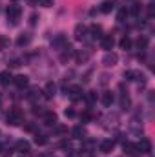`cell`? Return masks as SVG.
Returning <instances> with one entry per match:
<instances>
[{
	"mask_svg": "<svg viewBox=\"0 0 155 157\" xmlns=\"http://www.w3.org/2000/svg\"><path fill=\"white\" fill-rule=\"evenodd\" d=\"M124 152H126L128 155H133V154L137 152V148H135V144H131V143H124Z\"/></svg>",
	"mask_w": 155,
	"mask_h": 157,
	"instance_id": "cell-25",
	"label": "cell"
},
{
	"mask_svg": "<svg viewBox=\"0 0 155 157\" xmlns=\"http://www.w3.org/2000/svg\"><path fill=\"white\" fill-rule=\"evenodd\" d=\"M88 59H89V53H86V51H77V53H75V60H77V64L86 62Z\"/></svg>",
	"mask_w": 155,
	"mask_h": 157,
	"instance_id": "cell-19",
	"label": "cell"
},
{
	"mask_svg": "<svg viewBox=\"0 0 155 157\" xmlns=\"http://www.w3.org/2000/svg\"><path fill=\"white\" fill-rule=\"evenodd\" d=\"M100 13H104V15H108V13H112L113 9H115V0H104L102 4H100Z\"/></svg>",
	"mask_w": 155,
	"mask_h": 157,
	"instance_id": "cell-8",
	"label": "cell"
},
{
	"mask_svg": "<svg viewBox=\"0 0 155 157\" xmlns=\"http://www.w3.org/2000/svg\"><path fill=\"white\" fill-rule=\"evenodd\" d=\"M71 133H73L75 139H84V137H86V132H84L82 126H75V128L71 130Z\"/></svg>",
	"mask_w": 155,
	"mask_h": 157,
	"instance_id": "cell-20",
	"label": "cell"
},
{
	"mask_svg": "<svg viewBox=\"0 0 155 157\" xmlns=\"http://www.w3.org/2000/svg\"><path fill=\"white\" fill-rule=\"evenodd\" d=\"M113 146H115V143H113L112 139H104V141L99 144V150H100L102 154H110V152L113 150Z\"/></svg>",
	"mask_w": 155,
	"mask_h": 157,
	"instance_id": "cell-9",
	"label": "cell"
},
{
	"mask_svg": "<svg viewBox=\"0 0 155 157\" xmlns=\"http://www.w3.org/2000/svg\"><path fill=\"white\" fill-rule=\"evenodd\" d=\"M13 82H15V86H17V88L24 90V88H28V84H29V78L26 77V75H17V77H13Z\"/></svg>",
	"mask_w": 155,
	"mask_h": 157,
	"instance_id": "cell-10",
	"label": "cell"
},
{
	"mask_svg": "<svg viewBox=\"0 0 155 157\" xmlns=\"http://www.w3.org/2000/svg\"><path fill=\"white\" fill-rule=\"evenodd\" d=\"M100 46H102V49L112 51L113 46H115V39H113V35H102V37H100Z\"/></svg>",
	"mask_w": 155,
	"mask_h": 157,
	"instance_id": "cell-6",
	"label": "cell"
},
{
	"mask_svg": "<svg viewBox=\"0 0 155 157\" xmlns=\"http://www.w3.org/2000/svg\"><path fill=\"white\" fill-rule=\"evenodd\" d=\"M91 33H93V37H95V39H97V37L100 39V37H102V28L95 24V26H91Z\"/></svg>",
	"mask_w": 155,
	"mask_h": 157,
	"instance_id": "cell-27",
	"label": "cell"
},
{
	"mask_svg": "<svg viewBox=\"0 0 155 157\" xmlns=\"http://www.w3.org/2000/svg\"><path fill=\"white\" fill-rule=\"evenodd\" d=\"M139 11H141V4H139V2L131 4V9H130V13H131V15H139Z\"/></svg>",
	"mask_w": 155,
	"mask_h": 157,
	"instance_id": "cell-29",
	"label": "cell"
},
{
	"mask_svg": "<svg viewBox=\"0 0 155 157\" xmlns=\"http://www.w3.org/2000/svg\"><path fill=\"white\" fill-rule=\"evenodd\" d=\"M6 121H7V124H11V126H18V124L22 122V112H20V110H11V112L7 113Z\"/></svg>",
	"mask_w": 155,
	"mask_h": 157,
	"instance_id": "cell-3",
	"label": "cell"
},
{
	"mask_svg": "<svg viewBox=\"0 0 155 157\" xmlns=\"http://www.w3.org/2000/svg\"><path fill=\"white\" fill-rule=\"evenodd\" d=\"M66 95L75 102V101H80V99L84 97V91H82V88H80V86H71V88L68 90V93H66Z\"/></svg>",
	"mask_w": 155,
	"mask_h": 157,
	"instance_id": "cell-5",
	"label": "cell"
},
{
	"mask_svg": "<svg viewBox=\"0 0 155 157\" xmlns=\"http://www.w3.org/2000/svg\"><path fill=\"white\" fill-rule=\"evenodd\" d=\"M0 82H2L4 86H9V84L13 82V77H11V73H9V71H2V73H0Z\"/></svg>",
	"mask_w": 155,
	"mask_h": 157,
	"instance_id": "cell-18",
	"label": "cell"
},
{
	"mask_svg": "<svg viewBox=\"0 0 155 157\" xmlns=\"http://www.w3.org/2000/svg\"><path fill=\"white\" fill-rule=\"evenodd\" d=\"M80 119H82L84 122H89V119H91V113H89V112H84V113L80 115Z\"/></svg>",
	"mask_w": 155,
	"mask_h": 157,
	"instance_id": "cell-32",
	"label": "cell"
},
{
	"mask_svg": "<svg viewBox=\"0 0 155 157\" xmlns=\"http://www.w3.org/2000/svg\"><path fill=\"white\" fill-rule=\"evenodd\" d=\"M37 4L42 7H49V6H53V0H37Z\"/></svg>",
	"mask_w": 155,
	"mask_h": 157,
	"instance_id": "cell-31",
	"label": "cell"
},
{
	"mask_svg": "<svg viewBox=\"0 0 155 157\" xmlns=\"http://www.w3.org/2000/svg\"><path fill=\"white\" fill-rule=\"evenodd\" d=\"M29 42H31V35H29V33H22V35L17 39V46L22 48V46H28Z\"/></svg>",
	"mask_w": 155,
	"mask_h": 157,
	"instance_id": "cell-16",
	"label": "cell"
},
{
	"mask_svg": "<svg viewBox=\"0 0 155 157\" xmlns=\"http://www.w3.org/2000/svg\"><path fill=\"white\" fill-rule=\"evenodd\" d=\"M126 17H128V11H126V9H120V11L117 13V20H119V22H124Z\"/></svg>",
	"mask_w": 155,
	"mask_h": 157,
	"instance_id": "cell-30",
	"label": "cell"
},
{
	"mask_svg": "<svg viewBox=\"0 0 155 157\" xmlns=\"http://www.w3.org/2000/svg\"><path fill=\"white\" fill-rule=\"evenodd\" d=\"M117 62H119V55H117L115 51H108V53L102 57V64H104L106 68H112V66H115Z\"/></svg>",
	"mask_w": 155,
	"mask_h": 157,
	"instance_id": "cell-4",
	"label": "cell"
},
{
	"mask_svg": "<svg viewBox=\"0 0 155 157\" xmlns=\"http://www.w3.org/2000/svg\"><path fill=\"white\" fill-rule=\"evenodd\" d=\"M55 132H57L59 135H64V133H68V128L62 126V124H55Z\"/></svg>",
	"mask_w": 155,
	"mask_h": 157,
	"instance_id": "cell-28",
	"label": "cell"
},
{
	"mask_svg": "<svg viewBox=\"0 0 155 157\" xmlns=\"http://www.w3.org/2000/svg\"><path fill=\"white\" fill-rule=\"evenodd\" d=\"M37 20H39V17H37V15H31V18H29V24H31V26H35V24H37Z\"/></svg>",
	"mask_w": 155,
	"mask_h": 157,
	"instance_id": "cell-34",
	"label": "cell"
},
{
	"mask_svg": "<svg viewBox=\"0 0 155 157\" xmlns=\"http://www.w3.org/2000/svg\"><path fill=\"white\" fill-rule=\"evenodd\" d=\"M66 117H75V110H71V108H66Z\"/></svg>",
	"mask_w": 155,
	"mask_h": 157,
	"instance_id": "cell-33",
	"label": "cell"
},
{
	"mask_svg": "<svg viewBox=\"0 0 155 157\" xmlns=\"http://www.w3.org/2000/svg\"><path fill=\"white\" fill-rule=\"evenodd\" d=\"M35 143H37L39 146H44V144L47 143V135H44V133H37V135H35Z\"/></svg>",
	"mask_w": 155,
	"mask_h": 157,
	"instance_id": "cell-24",
	"label": "cell"
},
{
	"mask_svg": "<svg viewBox=\"0 0 155 157\" xmlns=\"http://www.w3.org/2000/svg\"><path fill=\"white\" fill-rule=\"evenodd\" d=\"M84 99H86V102H88V104L97 102V91H88V93H84Z\"/></svg>",
	"mask_w": 155,
	"mask_h": 157,
	"instance_id": "cell-21",
	"label": "cell"
},
{
	"mask_svg": "<svg viewBox=\"0 0 155 157\" xmlns=\"http://www.w3.org/2000/svg\"><path fill=\"white\" fill-rule=\"evenodd\" d=\"M42 121L46 126H55L57 124V113L55 112H44L42 113Z\"/></svg>",
	"mask_w": 155,
	"mask_h": 157,
	"instance_id": "cell-7",
	"label": "cell"
},
{
	"mask_svg": "<svg viewBox=\"0 0 155 157\" xmlns=\"http://www.w3.org/2000/svg\"><path fill=\"white\" fill-rule=\"evenodd\" d=\"M6 15H7V20H11V24L15 26V24L20 20L22 9H20V6H17V4H11V6H7V9H6Z\"/></svg>",
	"mask_w": 155,
	"mask_h": 157,
	"instance_id": "cell-1",
	"label": "cell"
},
{
	"mask_svg": "<svg viewBox=\"0 0 155 157\" xmlns=\"http://www.w3.org/2000/svg\"><path fill=\"white\" fill-rule=\"evenodd\" d=\"M119 46H120L122 49H130V48H131V39H130V37H122L120 42H119Z\"/></svg>",
	"mask_w": 155,
	"mask_h": 157,
	"instance_id": "cell-23",
	"label": "cell"
},
{
	"mask_svg": "<svg viewBox=\"0 0 155 157\" xmlns=\"http://www.w3.org/2000/svg\"><path fill=\"white\" fill-rule=\"evenodd\" d=\"M146 46H148V37L142 35V37L137 39V48H139V49H146Z\"/></svg>",
	"mask_w": 155,
	"mask_h": 157,
	"instance_id": "cell-26",
	"label": "cell"
},
{
	"mask_svg": "<svg viewBox=\"0 0 155 157\" xmlns=\"http://www.w3.org/2000/svg\"><path fill=\"white\" fill-rule=\"evenodd\" d=\"M66 44H68V40H66V37H64V35H59L57 39L53 40V46H55V48H64Z\"/></svg>",
	"mask_w": 155,
	"mask_h": 157,
	"instance_id": "cell-22",
	"label": "cell"
},
{
	"mask_svg": "<svg viewBox=\"0 0 155 157\" xmlns=\"http://www.w3.org/2000/svg\"><path fill=\"white\" fill-rule=\"evenodd\" d=\"M113 101H115V97H113V93H112V91H104V93H102V97H100V102H102L106 108H110V106L113 104Z\"/></svg>",
	"mask_w": 155,
	"mask_h": 157,
	"instance_id": "cell-12",
	"label": "cell"
},
{
	"mask_svg": "<svg viewBox=\"0 0 155 157\" xmlns=\"http://www.w3.org/2000/svg\"><path fill=\"white\" fill-rule=\"evenodd\" d=\"M135 148H137V152L150 155V154H152V141H150L148 137H142V139L135 144Z\"/></svg>",
	"mask_w": 155,
	"mask_h": 157,
	"instance_id": "cell-2",
	"label": "cell"
},
{
	"mask_svg": "<svg viewBox=\"0 0 155 157\" xmlns=\"http://www.w3.org/2000/svg\"><path fill=\"white\" fill-rule=\"evenodd\" d=\"M9 66H11V68H18V66H20V60H17V59H15V60H11V62H9Z\"/></svg>",
	"mask_w": 155,
	"mask_h": 157,
	"instance_id": "cell-35",
	"label": "cell"
},
{
	"mask_svg": "<svg viewBox=\"0 0 155 157\" xmlns=\"http://www.w3.org/2000/svg\"><path fill=\"white\" fill-rule=\"evenodd\" d=\"M29 143L28 141H18L17 144H15V150L17 152H20V154H29Z\"/></svg>",
	"mask_w": 155,
	"mask_h": 157,
	"instance_id": "cell-13",
	"label": "cell"
},
{
	"mask_svg": "<svg viewBox=\"0 0 155 157\" xmlns=\"http://www.w3.org/2000/svg\"><path fill=\"white\" fill-rule=\"evenodd\" d=\"M75 40H84L86 39V35H88V28L84 26V24H78L77 28H75Z\"/></svg>",
	"mask_w": 155,
	"mask_h": 157,
	"instance_id": "cell-11",
	"label": "cell"
},
{
	"mask_svg": "<svg viewBox=\"0 0 155 157\" xmlns=\"http://www.w3.org/2000/svg\"><path fill=\"white\" fill-rule=\"evenodd\" d=\"M124 78H128V80H139V78H144V77H142V73H139V71L128 70V71H124Z\"/></svg>",
	"mask_w": 155,
	"mask_h": 157,
	"instance_id": "cell-14",
	"label": "cell"
},
{
	"mask_svg": "<svg viewBox=\"0 0 155 157\" xmlns=\"http://www.w3.org/2000/svg\"><path fill=\"white\" fill-rule=\"evenodd\" d=\"M55 91H57V86H55L53 82H47L46 88H44V95H46L47 99H51V97L55 95Z\"/></svg>",
	"mask_w": 155,
	"mask_h": 157,
	"instance_id": "cell-15",
	"label": "cell"
},
{
	"mask_svg": "<svg viewBox=\"0 0 155 157\" xmlns=\"http://www.w3.org/2000/svg\"><path fill=\"white\" fill-rule=\"evenodd\" d=\"M119 104H120V110H130V106H131V101H130V97H128L126 93H122V97H120Z\"/></svg>",
	"mask_w": 155,
	"mask_h": 157,
	"instance_id": "cell-17",
	"label": "cell"
}]
</instances>
